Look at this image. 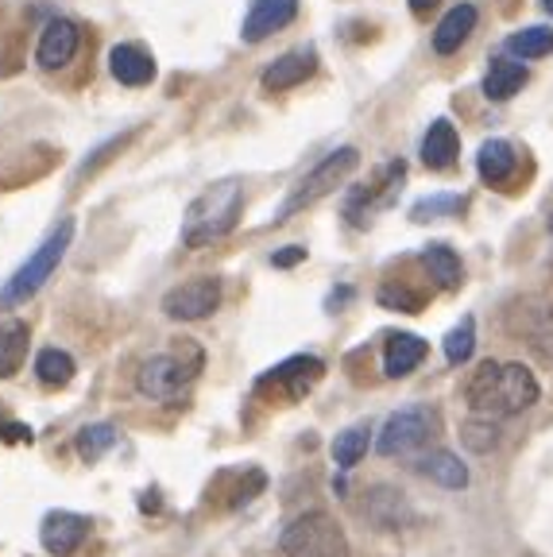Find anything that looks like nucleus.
Wrapping results in <instances>:
<instances>
[{
	"label": "nucleus",
	"instance_id": "nucleus-30",
	"mask_svg": "<svg viewBox=\"0 0 553 557\" xmlns=\"http://www.w3.org/2000/svg\"><path fill=\"white\" fill-rule=\"evenodd\" d=\"M380 306H388V310H403V313H418L426 306V298L418 295V290L403 287V283H383Z\"/></svg>",
	"mask_w": 553,
	"mask_h": 557
},
{
	"label": "nucleus",
	"instance_id": "nucleus-17",
	"mask_svg": "<svg viewBox=\"0 0 553 557\" xmlns=\"http://www.w3.org/2000/svg\"><path fill=\"white\" fill-rule=\"evenodd\" d=\"M476 20H480L476 4H457V9H450L445 16H441V24L433 27V51H438V54L460 51L468 35L476 32Z\"/></svg>",
	"mask_w": 553,
	"mask_h": 557
},
{
	"label": "nucleus",
	"instance_id": "nucleus-2",
	"mask_svg": "<svg viewBox=\"0 0 553 557\" xmlns=\"http://www.w3.org/2000/svg\"><path fill=\"white\" fill-rule=\"evenodd\" d=\"M241 213H244L241 178H221V183L206 186L191 201L186 218H182V244L186 248H206V244L221 240V236H229L236 228Z\"/></svg>",
	"mask_w": 553,
	"mask_h": 557
},
{
	"label": "nucleus",
	"instance_id": "nucleus-23",
	"mask_svg": "<svg viewBox=\"0 0 553 557\" xmlns=\"http://www.w3.org/2000/svg\"><path fill=\"white\" fill-rule=\"evenodd\" d=\"M418 472H422L426 480H433L438 487H450V492L468 487V469L453 453H426L422 461H418Z\"/></svg>",
	"mask_w": 553,
	"mask_h": 557
},
{
	"label": "nucleus",
	"instance_id": "nucleus-9",
	"mask_svg": "<svg viewBox=\"0 0 553 557\" xmlns=\"http://www.w3.org/2000/svg\"><path fill=\"white\" fill-rule=\"evenodd\" d=\"M321 372H325V364H321L318 357H291L279 368H271V372L256 383V392H275L279 399L298 403L303 395H310V387L321 380Z\"/></svg>",
	"mask_w": 553,
	"mask_h": 557
},
{
	"label": "nucleus",
	"instance_id": "nucleus-29",
	"mask_svg": "<svg viewBox=\"0 0 553 557\" xmlns=\"http://www.w3.org/2000/svg\"><path fill=\"white\" fill-rule=\"evenodd\" d=\"M476 348V322L472 318H460L450 333H445V360L450 364H465Z\"/></svg>",
	"mask_w": 553,
	"mask_h": 557
},
{
	"label": "nucleus",
	"instance_id": "nucleus-25",
	"mask_svg": "<svg viewBox=\"0 0 553 557\" xmlns=\"http://www.w3.org/2000/svg\"><path fill=\"white\" fill-rule=\"evenodd\" d=\"M35 375H39V383H47V387H66V383L74 380V357L62 352V348H44V352L35 357Z\"/></svg>",
	"mask_w": 553,
	"mask_h": 557
},
{
	"label": "nucleus",
	"instance_id": "nucleus-28",
	"mask_svg": "<svg viewBox=\"0 0 553 557\" xmlns=\"http://www.w3.org/2000/svg\"><path fill=\"white\" fill-rule=\"evenodd\" d=\"M113 445H116V430L109 422H97V426H86L78 434V457L82 461H101Z\"/></svg>",
	"mask_w": 553,
	"mask_h": 557
},
{
	"label": "nucleus",
	"instance_id": "nucleus-8",
	"mask_svg": "<svg viewBox=\"0 0 553 557\" xmlns=\"http://www.w3.org/2000/svg\"><path fill=\"white\" fill-rule=\"evenodd\" d=\"M217 306H221V278L217 275L191 278V283H182L163 298V313L174 322H201Z\"/></svg>",
	"mask_w": 553,
	"mask_h": 557
},
{
	"label": "nucleus",
	"instance_id": "nucleus-5",
	"mask_svg": "<svg viewBox=\"0 0 553 557\" xmlns=\"http://www.w3.org/2000/svg\"><path fill=\"white\" fill-rule=\"evenodd\" d=\"M356 166H360V151H356V148H337L333 156H325L310 174H306L303 183L286 194V201L279 206V213H275V221L294 218V213H303L306 206H314V201H321L325 194H333L337 186H345L348 178H353Z\"/></svg>",
	"mask_w": 553,
	"mask_h": 557
},
{
	"label": "nucleus",
	"instance_id": "nucleus-14",
	"mask_svg": "<svg viewBox=\"0 0 553 557\" xmlns=\"http://www.w3.org/2000/svg\"><path fill=\"white\" fill-rule=\"evenodd\" d=\"M476 166H480V178H484L492 190H507L519 174V151L507 139H488L480 156H476Z\"/></svg>",
	"mask_w": 553,
	"mask_h": 557
},
{
	"label": "nucleus",
	"instance_id": "nucleus-12",
	"mask_svg": "<svg viewBox=\"0 0 553 557\" xmlns=\"http://www.w3.org/2000/svg\"><path fill=\"white\" fill-rule=\"evenodd\" d=\"M318 74V51L314 47H294V51L279 54L268 70H263V89L268 94H286V89L303 86Z\"/></svg>",
	"mask_w": 553,
	"mask_h": 557
},
{
	"label": "nucleus",
	"instance_id": "nucleus-13",
	"mask_svg": "<svg viewBox=\"0 0 553 557\" xmlns=\"http://www.w3.org/2000/svg\"><path fill=\"white\" fill-rule=\"evenodd\" d=\"M86 534H89V519L74 511H51L44 519V527H39V542L54 557H70L86 542Z\"/></svg>",
	"mask_w": 553,
	"mask_h": 557
},
{
	"label": "nucleus",
	"instance_id": "nucleus-24",
	"mask_svg": "<svg viewBox=\"0 0 553 557\" xmlns=\"http://www.w3.org/2000/svg\"><path fill=\"white\" fill-rule=\"evenodd\" d=\"M503 47H507V59H545V54H553V27H523V32L507 35Z\"/></svg>",
	"mask_w": 553,
	"mask_h": 557
},
{
	"label": "nucleus",
	"instance_id": "nucleus-10",
	"mask_svg": "<svg viewBox=\"0 0 553 557\" xmlns=\"http://www.w3.org/2000/svg\"><path fill=\"white\" fill-rule=\"evenodd\" d=\"M78 47H82L78 24L66 16H54L51 24L44 27V35H39V44H35V62H39L47 74H59V70H66L70 62H74Z\"/></svg>",
	"mask_w": 553,
	"mask_h": 557
},
{
	"label": "nucleus",
	"instance_id": "nucleus-1",
	"mask_svg": "<svg viewBox=\"0 0 553 557\" xmlns=\"http://www.w3.org/2000/svg\"><path fill=\"white\" fill-rule=\"evenodd\" d=\"M538 380L527 364H500V360H484L468 380L465 399L480 418H507L523 414L527 407L538 403Z\"/></svg>",
	"mask_w": 553,
	"mask_h": 557
},
{
	"label": "nucleus",
	"instance_id": "nucleus-16",
	"mask_svg": "<svg viewBox=\"0 0 553 557\" xmlns=\"http://www.w3.org/2000/svg\"><path fill=\"white\" fill-rule=\"evenodd\" d=\"M364 519L372 522V527H380V531H398V527L410 522V507L403 499V492H395V487H368Z\"/></svg>",
	"mask_w": 553,
	"mask_h": 557
},
{
	"label": "nucleus",
	"instance_id": "nucleus-20",
	"mask_svg": "<svg viewBox=\"0 0 553 557\" xmlns=\"http://www.w3.org/2000/svg\"><path fill=\"white\" fill-rule=\"evenodd\" d=\"M422 268H426V275L445 290H457L460 283H465V263H460V256L453 252L450 244H426Z\"/></svg>",
	"mask_w": 553,
	"mask_h": 557
},
{
	"label": "nucleus",
	"instance_id": "nucleus-6",
	"mask_svg": "<svg viewBox=\"0 0 553 557\" xmlns=\"http://www.w3.org/2000/svg\"><path fill=\"white\" fill-rule=\"evenodd\" d=\"M279 549L286 557H348V539L333 515L306 511L279 534Z\"/></svg>",
	"mask_w": 553,
	"mask_h": 557
},
{
	"label": "nucleus",
	"instance_id": "nucleus-19",
	"mask_svg": "<svg viewBox=\"0 0 553 557\" xmlns=\"http://www.w3.org/2000/svg\"><path fill=\"white\" fill-rule=\"evenodd\" d=\"M426 360V341L415 333H391L388 337V352H383V372L391 380H403L407 372H415Z\"/></svg>",
	"mask_w": 553,
	"mask_h": 557
},
{
	"label": "nucleus",
	"instance_id": "nucleus-27",
	"mask_svg": "<svg viewBox=\"0 0 553 557\" xmlns=\"http://www.w3.org/2000/svg\"><path fill=\"white\" fill-rule=\"evenodd\" d=\"M368 442H372V430L364 426V422L360 426H348L345 434H337V442H333V461H337L341 469H353L364 453H368Z\"/></svg>",
	"mask_w": 553,
	"mask_h": 557
},
{
	"label": "nucleus",
	"instance_id": "nucleus-32",
	"mask_svg": "<svg viewBox=\"0 0 553 557\" xmlns=\"http://www.w3.org/2000/svg\"><path fill=\"white\" fill-rule=\"evenodd\" d=\"M0 442L27 445V442H32V430H27L24 422H0Z\"/></svg>",
	"mask_w": 553,
	"mask_h": 557
},
{
	"label": "nucleus",
	"instance_id": "nucleus-31",
	"mask_svg": "<svg viewBox=\"0 0 553 557\" xmlns=\"http://www.w3.org/2000/svg\"><path fill=\"white\" fill-rule=\"evenodd\" d=\"M460 437H465V445L472 453H488V449H495V426L492 422H484V418H476V422H465V430H460Z\"/></svg>",
	"mask_w": 553,
	"mask_h": 557
},
{
	"label": "nucleus",
	"instance_id": "nucleus-26",
	"mask_svg": "<svg viewBox=\"0 0 553 557\" xmlns=\"http://www.w3.org/2000/svg\"><path fill=\"white\" fill-rule=\"evenodd\" d=\"M465 209H468V198H465V194H433V198L415 201V209H410V218H415V221L460 218Z\"/></svg>",
	"mask_w": 553,
	"mask_h": 557
},
{
	"label": "nucleus",
	"instance_id": "nucleus-4",
	"mask_svg": "<svg viewBox=\"0 0 553 557\" xmlns=\"http://www.w3.org/2000/svg\"><path fill=\"white\" fill-rule=\"evenodd\" d=\"M70 240H74V221L66 218L44 244H39V248H35L32 256H27L24 268H20L16 275L0 287V310H12V306H20V302H27L32 295H39V287H44L47 278L54 275V268H59L62 256H66Z\"/></svg>",
	"mask_w": 553,
	"mask_h": 557
},
{
	"label": "nucleus",
	"instance_id": "nucleus-15",
	"mask_svg": "<svg viewBox=\"0 0 553 557\" xmlns=\"http://www.w3.org/2000/svg\"><path fill=\"white\" fill-rule=\"evenodd\" d=\"M109 70L121 86H147L156 78V59L144 44H116L109 51Z\"/></svg>",
	"mask_w": 553,
	"mask_h": 557
},
{
	"label": "nucleus",
	"instance_id": "nucleus-7",
	"mask_svg": "<svg viewBox=\"0 0 553 557\" xmlns=\"http://www.w3.org/2000/svg\"><path fill=\"white\" fill-rule=\"evenodd\" d=\"M441 434V418L433 407H407L383 422V434L376 442L380 457H415V453L430 449L433 437Z\"/></svg>",
	"mask_w": 553,
	"mask_h": 557
},
{
	"label": "nucleus",
	"instance_id": "nucleus-18",
	"mask_svg": "<svg viewBox=\"0 0 553 557\" xmlns=\"http://www.w3.org/2000/svg\"><path fill=\"white\" fill-rule=\"evenodd\" d=\"M460 156V136L453 128V121H433L430 132L422 139V163L430 171H450Z\"/></svg>",
	"mask_w": 553,
	"mask_h": 557
},
{
	"label": "nucleus",
	"instance_id": "nucleus-22",
	"mask_svg": "<svg viewBox=\"0 0 553 557\" xmlns=\"http://www.w3.org/2000/svg\"><path fill=\"white\" fill-rule=\"evenodd\" d=\"M527 66L519 59H495L484 74V97L488 101H507L527 86Z\"/></svg>",
	"mask_w": 553,
	"mask_h": 557
},
{
	"label": "nucleus",
	"instance_id": "nucleus-33",
	"mask_svg": "<svg viewBox=\"0 0 553 557\" xmlns=\"http://www.w3.org/2000/svg\"><path fill=\"white\" fill-rule=\"evenodd\" d=\"M303 260H306V248H298V244H294V248H283V252L271 256V263H275V268H294V263H303Z\"/></svg>",
	"mask_w": 553,
	"mask_h": 557
},
{
	"label": "nucleus",
	"instance_id": "nucleus-11",
	"mask_svg": "<svg viewBox=\"0 0 553 557\" xmlns=\"http://www.w3.org/2000/svg\"><path fill=\"white\" fill-rule=\"evenodd\" d=\"M294 16H298V0H251L241 27L244 44H263L283 27H291Z\"/></svg>",
	"mask_w": 553,
	"mask_h": 557
},
{
	"label": "nucleus",
	"instance_id": "nucleus-21",
	"mask_svg": "<svg viewBox=\"0 0 553 557\" xmlns=\"http://www.w3.org/2000/svg\"><path fill=\"white\" fill-rule=\"evenodd\" d=\"M27 345H32V330L20 318H9L0 325V380H9L24 368L27 360Z\"/></svg>",
	"mask_w": 553,
	"mask_h": 557
},
{
	"label": "nucleus",
	"instance_id": "nucleus-36",
	"mask_svg": "<svg viewBox=\"0 0 553 557\" xmlns=\"http://www.w3.org/2000/svg\"><path fill=\"white\" fill-rule=\"evenodd\" d=\"M550 228H553V218H550Z\"/></svg>",
	"mask_w": 553,
	"mask_h": 557
},
{
	"label": "nucleus",
	"instance_id": "nucleus-3",
	"mask_svg": "<svg viewBox=\"0 0 553 557\" xmlns=\"http://www.w3.org/2000/svg\"><path fill=\"white\" fill-rule=\"evenodd\" d=\"M201 368H206L201 345L198 341L182 337V341H174L171 352H159V357L144 360V368H139V375H136V387H139V395H147V399L171 403L198 380Z\"/></svg>",
	"mask_w": 553,
	"mask_h": 557
},
{
	"label": "nucleus",
	"instance_id": "nucleus-35",
	"mask_svg": "<svg viewBox=\"0 0 553 557\" xmlns=\"http://www.w3.org/2000/svg\"><path fill=\"white\" fill-rule=\"evenodd\" d=\"M542 9H545V16H553V0H542Z\"/></svg>",
	"mask_w": 553,
	"mask_h": 557
},
{
	"label": "nucleus",
	"instance_id": "nucleus-34",
	"mask_svg": "<svg viewBox=\"0 0 553 557\" xmlns=\"http://www.w3.org/2000/svg\"><path fill=\"white\" fill-rule=\"evenodd\" d=\"M407 4H410V12H415V16H430L441 0H407Z\"/></svg>",
	"mask_w": 553,
	"mask_h": 557
}]
</instances>
